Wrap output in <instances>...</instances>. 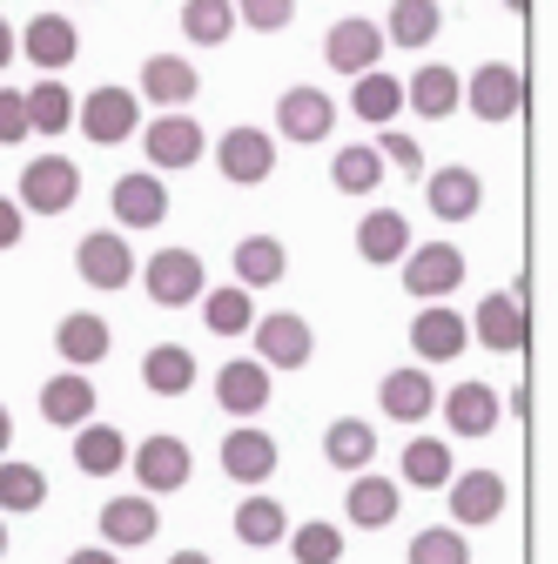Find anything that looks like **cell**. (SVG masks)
I'll use <instances>...</instances> for the list:
<instances>
[{
	"instance_id": "1",
	"label": "cell",
	"mask_w": 558,
	"mask_h": 564,
	"mask_svg": "<svg viewBox=\"0 0 558 564\" xmlns=\"http://www.w3.org/2000/svg\"><path fill=\"white\" fill-rule=\"evenodd\" d=\"M82 134L95 141V149H121V141H135V128H142V95L108 82V88H88V101L75 108Z\"/></svg>"
},
{
	"instance_id": "2",
	"label": "cell",
	"mask_w": 558,
	"mask_h": 564,
	"mask_svg": "<svg viewBox=\"0 0 558 564\" xmlns=\"http://www.w3.org/2000/svg\"><path fill=\"white\" fill-rule=\"evenodd\" d=\"M135 275H142V290H149L155 310H189V303L208 290V275H202V256H195V249H155Z\"/></svg>"
},
{
	"instance_id": "3",
	"label": "cell",
	"mask_w": 558,
	"mask_h": 564,
	"mask_svg": "<svg viewBox=\"0 0 558 564\" xmlns=\"http://www.w3.org/2000/svg\"><path fill=\"white\" fill-rule=\"evenodd\" d=\"M471 336L492 349V357H525V343H532V316H525V282L518 290H492L477 303L471 316Z\"/></svg>"
},
{
	"instance_id": "4",
	"label": "cell",
	"mask_w": 558,
	"mask_h": 564,
	"mask_svg": "<svg viewBox=\"0 0 558 564\" xmlns=\"http://www.w3.org/2000/svg\"><path fill=\"white\" fill-rule=\"evenodd\" d=\"M397 262H404V290L417 303H444L464 282V249H451V242H410Z\"/></svg>"
},
{
	"instance_id": "5",
	"label": "cell",
	"mask_w": 558,
	"mask_h": 564,
	"mask_svg": "<svg viewBox=\"0 0 558 564\" xmlns=\"http://www.w3.org/2000/svg\"><path fill=\"white\" fill-rule=\"evenodd\" d=\"M75 195H82V169L67 162V155H34L28 169H21V208L28 216H67L75 208Z\"/></svg>"
},
{
	"instance_id": "6",
	"label": "cell",
	"mask_w": 558,
	"mask_h": 564,
	"mask_svg": "<svg viewBox=\"0 0 558 564\" xmlns=\"http://www.w3.org/2000/svg\"><path fill=\"white\" fill-rule=\"evenodd\" d=\"M458 108H471L477 121H492V128L498 121H518L525 115V75H518L512 61H484L477 75L464 82V101Z\"/></svg>"
},
{
	"instance_id": "7",
	"label": "cell",
	"mask_w": 558,
	"mask_h": 564,
	"mask_svg": "<svg viewBox=\"0 0 558 564\" xmlns=\"http://www.w3.org/2000/svg\"><path fill=\"white\" fill-rule=\"evenodd\" d=\"M249 336H256V364H262V370H303V364L316 357V329H310L303 316H290V310L256 316Z\"/></svg>"
},
{
	"instance_id": "8",
	"label": "cell",
	"mask_w": 558,
	"mask_h": 564,
	"mask_svg": "<svg viewBox=\"0 0 558 564\" xmlns=\"http://www.w3.org/2000/svg\"><path fill=\"white\" fill-rule=\"evenodd\" d=\"M336 128V101L323 88H283L276 101V141H297V149H316Z\"/></svg>"
},
{
	"instance_id": "9",
	"label": "cell",
	"mask_w": 558,
	"mask_h": 564,
	"mask_svg": "<svg viewBox=\"0 0 558 564\" xmlns=\"http://www.w3.org/2000/svg\"><path fill=\"white\" fill-rule=\"evenodd\" d=\"M142 134V149H149V162L155 169H195L202 162V149H208V134L182 115V108H162L149 128H135Z\"/></svg>"
},
{
	"instance_id": "10",
	"label": "cell",
	"mask_w": 558,
	"mask_h": 564,
	"mask_svg": "<svg viewBox=\"0 0 558 564\" xmlns=\"http://www.w3.org/2000/svg\"><path fill=\"white\" fill-rule=\"evenodd\" d=\"M128 470H135V484H142L149 498H162V490H182V484H189V470H195V464H189V444H182V437L155 431V437L135 444Z\"/></svg>"
},
{
	"instance_id": "11",
	"label": "cell",
	"mask_w": 558,
	"mask_h": 564,
	"mask_svg": "<svg viewBox=\"0 0 558 564\" xmlns=\"http://www.w3.org/2000/svg\"><path fill=\"white\" fill-rule=\"evenodd\" d=\"M384 28L377 21H364V14H343V21H330V34H323V61L336 67V75H364V67H377L384 61Z\"/></svg>"
},
{
	"instance_id": "12",
	"label": "cell",
	"mask_w": 558,
	"mask_h": 564,
	"mask_svg": "<svg viewBox=\"0 0 558 564\" xmlns=\"http://www.w3.org/2000/svg\"><path fill=\"white\" fill-rule=\"evenodd\" d=\"M75 269H82L88 290H128V282H135V249H128L121 229H95V236H82Z\"/></svg>"
},
{
	"instance_id": "13",
	"label": "cell",
	"mask_w": 558,
	"mask_h": 564,
	"mask_svg": "<svg viewBox=\"0 0 558 564\" xmlns=\"http://www.w3.org/2000/svg\"><path fill=\"white\" fill-rule=\"evenodd\" d=\"M216 169H223L229 182H243V188L269 182V175H276V134H262V128H229V134L216 141Z\"/></svg>"
},
{
	"instance_id": "14",
	"label": "cell",
	"mask_w": 558,
	"mask_h": 564,
	"mask_svg": "<svg viewBox=\"0 0 558 564\" xmlns=\"http://www.w3.org/2000/svg\"><path fill=\"white\" fill-rule=\"evenodd\" d=\"M464 343H471V323L451 310V303H425L410 316V349L425 364H451V357H464Z\"/></svg>"
},
{
	"instance_id": "15",
	"label": "cell",
	"mask_w": 558,
	"mask_h": 564,
	"mask_svg": "<svg viewBox=\"0 0 558 564\" xmlns=\"http://www.w3.org/2000/svg\"><path fill=\"white\" fill-rule=\"evenodd\" d=\"M444 490H451V518H458V524H492V518H505V505H512L505 477L484 470V464H477V470H458Z\"/></svg>"
},
{
	"instance_id": "16",
	"label": "cell",
	"mask_w": 558,
	"mask_h": 564,
	"mask_svg": "<svg viewBox=\"0 0 558 564\" xmlns=\"http://www.w3.org/2000/svg\"><path fill=\"white\" fill-rule=\"evenodd\" d=\"M498 390L492 383H451V397H438V410L431 416H444L451 423V437H492L498 431Z\"/></svg>"
},
{
	"instance_id": "17",
	"label": "cell",
	"mask_w": 558,
	"mask_h": 564,
	"mask_svg": "<svg viewBox=\"0 0 558 564\" xmlns=\"http://www.w3.org/2000/svg\"><path fill=\"white\" fill-rule=\"evenodd\" d=\"M417 182H425V202H431V216H438V223H471L477 208H484V182H477V169H425Z\"/></svg>"
},
{
	"instance_id": "18",
	"label": "cell",
	"mask_w": 558,
	"mask_h": 564,
	"mask_svg": "<svg viewBox=\"0 0 558 564\" xmlns=\"http://www.w3.org/2000/svg\"><path fill=\"white\" fill-rule=\"evenodd\" d=\"M458 101H464V75H458V67H444V61H425V67L404 82V108L425 115V121H451Z\"/></svg>"
},
{
	"instance_id": "19",
	"label": "cell",
	"mask_w": 558,
	"mask_h": 564,
	"mask_svg": "<svg viewBox=\"0 0 558 564\" xmlns=\"http://www.w3.org/2000/svg\"><path fill=\"white\" fill-rule=\"evenodd\" d=\"M276 457H283V451H276V437L256 431L249 416L223 437V470H229V484H269V477H276Z\"/></svg>"
},
{
	"instance_id": "20",
	"label": "cell",
	"mask_w": 558,
	"mask_h": 564,
	"mask_svg": "<svg viewBox=\"0 0 558 564\" xmlns=\"http://www.w3.org/2000/svg\"><path fill=\"white\" fill-rule=\"evenodd\" d=\"M14 47L41 67V75H61V67L82 54V34H75V21H67V14H34V21L21 28Z\"/></svg>"
},
{
	"instance_id": "21",
	"label": "cell",
	"mask_w": 558,
	"mask_h": 564,
	"mask_svg": "<svg viewBox=\"0 0 558 564\" xmlns=\"http://www.w3.org/2000/svg\"><path fill=\"white\" fill-rule=\"evenodd\" d=\"M397 511H404V484L377 477V470H357L351 498H343V518H351L357 531H384V524H397Z\"/></svg>"
},
{
	"instance_id": "22",
	"label": "cell",
	"mask_w": 558,
	"mask_h": 564,
	"mask_svg": "<svg viewBox=\"0 0 558 564\" xmlns=\"http://www.w3.org/2000/svg\"><path fill=\"white\" fill-rule=\"evenodd\" d=\"M377 403H384L390 423H425V416L438 410V383H431L425 364H410V370H390V377L377 383Z\"/></svg>"
},
{
	"instance_id": "23",
	"label": "cell",
	"mask_w": 558,
	"mask_h": 564,
	"mask_svg": "<svg viewBox=\"0 0 558 564\" xmlns=\"http://www.w3.org/2000/svg\"><path fill=\"white\" fill-rule=\"evenodd\" d=\"M155 531H162V511H155L149 490H142V498H108V505H101V538H108V551H142Z\"/></svg>"
},
{
	"instance_id": "24",
	"label": "cell",
	"mask_w": 558,
	"mask_h": 564,
	"mask_svg": "<svg viewBox=\"0 0 558 564\" xmlns=\"http://www.w3.org/2000/svg\"><path fill=\"white\" fill-rule=\"evenodd\" d=\"M95 383H88V370H61V377H47L41 383V416L54 423V431H75V423H88L95 416Z\"/></svg>"
},
{
	"instance_id": "25",
	"label": "cell",
	"mask_w": 558,
	"mask_h": 564,
	"mask_svg": "<svg viewBox=\"0 0 558 564\" xmlns=\"http://www.w3.org/2000/svg\"><path fill=\"white\" fill-rule=\"evenodd\" d=\"M216 403L243 423V416H256V410H269V370L256 364V357H229L223 370H216Z\"/></svg>"
},
{
	"instance_id": "26",
	"label": "cell",
	"mask_w": 558,
	"mask_h": 564,
	"mask_svg": "<svg viewBox=\"0 0 558 564\" xmlns=\"http://www.w3.org/2000/svg\"><path fill=\"white\" fill-rule=\"evenodd\" d=\"M115 223L121 229H162L169 223V188H162V175H121L115 182Z\"/></svg>"
},
{
	"instance_id": "27",
	"label": "cell",
	"mask_w": 558,
	"mask_h": 564,
	"mask_svg": "<svg viewBox=\"0 0 558 564\" xmlns=\"http://www.w3.org/2000/svg\"><path fill=\"white\" fill-rule=\"evenodd\" d=\"M195 67L182 61V54H149L142 61V82H135V95H149L155 108H189L195 101Z\"/></svg>"
},
{
	"instance_id": "28",
	"label": "cell",
	"mask_w": 558,
	"mask_h": 564,
	"mask_svg": "<svg viewBox=\"0 0 558 564\" xmlns=\"http://www.w3.org/2000/svg\"><path fill=\"white\" fill-rule=\"evenodd\" d=\"M410 249V223H404V208H371V216L357 223V256L371 269H397V256Z\"/></svg>"
},
{
	"instance_id": "29",
	"label": "cell",
	"mask_w": 558,
	"mask_h": 564,
	"mask_svg": "<svg viewBox=\"0 0 558 564\" xmlns=\"http://www.w3.org/2000/svg\"><path fill=\"white\" fill-rule=\"evenodd\" d=\"M108 323L95 316V310H75V316H61L54 323V349H61V357H67V370H88V364H101L108 357Z\"/></svg>"
},
{
	"instance_id": "30",
	"label": "cell",
	"mask_w": 558,
	"mask_h": 564,
	"mask_svg": "<svg viewBox=\"0 0 558 564\" xmlns=\"http://www.w3.org/2000/svg\"><path fill=\"white\" fill-rule=\"evenodd\" d=\"M142 390H149V397H189V390H195V349L155 343L149 357H142Z\"/></svg>"
},
{
	"instance_id": "31",
	"label": "cell",
	"mask_w": 558,
	"mask_h": 564,
	"mask_svg": "<svg viewBox=\"0 0 558 564\" xmlns=\"http://www.w3.org/2000/svg\"><path fill=\"white\" fill-rule=\"evenodd\" d=\"M438 28H444L438 0H390V14H384V41L390 47H431Z\"/></svg>"
},
{
	"instance_id": "32",
	"label": "cell",
	"mask_w": 558,
	"mask_h": 564,
	"mask_svg": "<svg viewBox=\"0 0 558 564\" xmlns=\"http://www.w3.org/2000/svg\"><path fill=\"white\" fill-rule=\"evenodd\" d=\"M75 464L88 470V477H115L121 464H128V437L115 431V423H75Z\"/></svg>"
},
{
	"instance_id": "33",
	"label": "cell",
	"mask_w": 558,
	"mask_h": 564,
	"mask_svg": "<svg viewBox=\"0 0 558 564\" xmlns=\"http://www.w3.org/2000/svg\"><path fill=\"white\" fill-rule=\"evenodd\" d=\"M21 108H28V134H67V128H75V95H67L54 75L21 88Z\"/></svg>"
},
{
	"instance_id": "34",
	"label": "cell",
	"mask_w": 558,
	"mask_h": 564,
	"mask_svg": "<svg viewBox=\"0 0 558 564\" xmlns=\"http://www.w3.org/2000/svg\"><path fill=\"white\" fill-rule=\"evenodd\" d=\"M283 275H290V249L276 236H243L236 242V282L243 290H269V282H283Z\"/></svg>"
},
{
	"instance_id": "35",
	"label": "cell",
	"mask_w": 558,
	"mask_h": 564,
	"mask_svg": "<svg viewBox=\"0 0 558 564\" xmlns=\"http://www.w3.org/2000/svg\"><path fill=\"white\" fill-rule=\"evenodd\" d=\"M397 477L410 490H444L451 484V444L444 437H410L404 457H397Z\"/></svg>"
},
{
	"instance_id": "36",
	"label": "cell",
	"mask_w": 558,
	"mask_h": 564,
	"mask_svg": "<svg viewBox=\"0 0 558 564\" xmlns=\"http://www.w3.org/2000/svg\"><path fill=\"white\" fill-rule=\"evenodd\" d=\"M397 108H404V82L384 75V67H364L357 88H351V115L371 121V128H384V121H397Z\"/></svg>"
},
{
	"instance_id": "37",
	"label": "cell",
	"mask_w": 558,
	"mask_h": 564,
	"mask_svg": "<svg viewBox=\"0 0 558 564\" xmlns=\"http://www.w3.org/2000/svg\"><path fill=\"white\" fill-rule=\"evenodd\" d=\"M323 457L336 464V470H364V464H377V431L371 423H357V416H336L330 431H323Z\"/></svg>"
},
{
	"instance_id": "38",
	"label": "cell",
	"mask_w": 558,
	"mask_h": 564,
	"mask_svg": "<svg viewBox=\"0 0 558 564\" xmlns=\"http://www.w3.org/2000/svg\"><path fill=\"white\" fill-rule=\"evenodd\" d=\"M41 505H47L41 464H8V457H0V518H34Z\"/></svg>"
},
{
	"instance_id": "39",
	"label": "cell",
	"mask_w": 558,
	"mask_h": 564,
	"mask_svg": "<svg viewBox=\"0 0 558 564\" xmlns=\"http://www.w3.org/2000/svg\"><path fill=\"white\" fill-rule=\"evenodd\" d=\"M195 303H202V323L216 329V336H249V323H256V303H249V290H243V282H223V290H202Z\"/></svg>"
},
{
	"instance_id": "40",
	"label": "cell",
	"mask_w": 558,
	"mask_h": 564,
	"mask_svg": "<svg viewBox=\"0 0 558 564\" xmlns=\"http://www.w3.org/2000/svg\"><path fill=\"white\" fill-rule=\"evenodd\" d=\"M330 182L343 195H377L384 188V155H377V141H351L336 162H330Z\"/></svg>"
},
{
	"instance_id": "41",
	"label": "cell",
	"mask_w": 558,
	"mask_h": 564,
	"mask_svg": "<svg viewBox=\"0 0 558 564\" xmlns=\"http://www.w3.org/2000/svg\"><path fill=\"white\" fill-rule=\"evenodd\" d=\"M283 531H290V511L276 505V498H256L249 505H236V538L249 544V551H269V544H283Z\"/></svg>"
},
{
	"instance_id": "42",
	"label": "cell",
	"mask_w": 558,
	"mask_h": 564,
	"mask_svg": "<svg viewBox=\"0 0 558 564\" xmlns=\"http://www.w3.org/2000/svg\"><path fill=\"white\" fill-rule=\"evenodd\" d=\"M182 34L195 47H223L236 34V8H229V0H189V8H182Z\"/></svg>"
},
{
	"instance_id": "43",
	"label": "cell",
	"mask_w": 558,
	"mask_h": 564,
	"mask_svg": "<svg viewBox=\"0 0 558 564\" xmlns=\"http://www.w3.org/2000/svg\"><path fill=\"white\" fill-rule=\"evenodd\" d=\"M410 564H471V544L458 524H431L410 538Z\"/></svg>"
},
{
	"instance_id": "44",
	"label": "cell",
	"mask_w": 558,
	"mask_h": 564,
	"mask_svg": "<svg viewBox=\"0 0 558 564\" xmlns=\"http://www.w3.org/2000/svg\"><path fill=\"white\" fill-rule=\"evenodd\" d=\"M283 538H290L297 564H336V557H343V531L323 524V518H310V524H297V531H283Z\"/></svg>"
},
{
	"instance_id": "45",
	"label": "cell",
	"mask_w": 558,
	"mask_h": 564,
	"mask_svg": "<svg viewBox=\"0 0 558 564\" xmlns=\"http://www.w3.org/2000/svg\"><path fill=\"white\" fill-rule=\"evenodd\" d=\"M229 8L249 34H283L297 21V0H229Z\"/></svg>"
},
{
	"instance_id": "46",
	"label": "cell",
	"mask_w": 558,
	"mask_h": 564,
	"mask_svg": "<svg viewBox=\"0 0 558 564\" xmlns=\"http://www.w3.org/2000/svg\"><path fill=\"white\" fill-rule=\"evenodd\" d=\"M377 155H384V169H397V175H425V141H410V134H377Z\"/></svg>"
},
{
	"instance_id": "47",
	"label": "cell",
	"mask_w": 558,
	"mask_h": 564,
	"mask_svg": "<svg viewBox=\"0 0 558 564\" xmlns=\"http://www.w3.org/2000/svg\"><path fill=\"white\" fill-rule=\"evenodd\" d=\"M28 141V108H21V88H0V149H21Z\"/></svg>"
},
{
	"instance_id": "48",
	"label": "cell",
	"mask_w": 558,
	"mask_h": 564,
	"mask_svg": "<svg viewBox=\"0 0 558 564\" xmlns=\"http://www.w3.org/2000/svg\"><path fill=\"white\" fill-rule=\"evenodd\" d=\"M21 229H28V208L14 195H0V249H21Z\"/></svg>"
},
{
	"instance_id": "49",
	"label": "cell",
	"mask_w": 558,
	"mask_h": 564,
	"mask_svg": "<svg viewBox=\"0 0 558 564\" xmlns=\"http://www.w3.org/2000/svg\"><path fill=\"white\" fill-rule=\"evenodd\" d=\"M67 564H121V557H115V551L101 544V551H75V557H67Z\"/></svg>"
},
{
	"instance_id": "50",
	"label": "cell",
	"mask_w": 558,
	"mask_h": 564,
	"mask_svg": "<svg viewBox=\"0 0 558 564\" xmlns=\"http://www.w3.org/2000/svg\"><path fill=\"white\" fill-rule=\"evenodd\" d=\"M14 451V416H8V403H0V457Z\"/></svg>"
},
{
	"instance_id": "51",
	"label": "cell",
	"mask_w": 558,
	"mask_h": 564,
	"mask_svg": "<svg viewBox=\"0 0 558 564\" xmlns=\"http://www.w3.org/2000/svg\"><path fill=\"white\" fill-rule=\"evenodd\" d=\"M14 54H21V47H14V28H8V21H0V67H8Z\"/></svg>"
},
{
	"instance_id": "52",
	"label": "cell",
	"mask_w": 558,
	"mask_h": 564,
	"mask_svg": "<svg viewBox=\"0 0 558 564\" xmlns=\"http://www.w3.org/2000/svg\"><path fill=\"white\" fill-rule=\"evenodd\" d=\"M169 564H216V557H208V551H175Z\"/></svg>"
},
{
	"instance_id": "53",
	"label": "cell",
	"mask_w": 558,
	"mask_h": 564,
	"mask_svg": "<svg viewBox=\"0 0 558 564\" xmlns=\"http://www.w3.org/2000/svg\"><path fill=\"white\" fill-rule=\"evenodd\" d=\"M505 8H512V14H532V0H505Z\"/></svg>"
},
{
	"instance_id": "54",
	"label": "cell",
	"mask_w": 558,
	"mask_h": 564,
	"mask_svg": "<svg viewBox=\"0 0 558 564\" xmlns=\"http://www.w3.org/2000/svg\"><path fill=\"white\" fill-rule=\"evenodd\" d=\"M0 557H8V518H0Z\"/></svg>"
}]
</instances>
